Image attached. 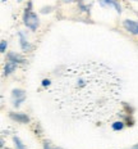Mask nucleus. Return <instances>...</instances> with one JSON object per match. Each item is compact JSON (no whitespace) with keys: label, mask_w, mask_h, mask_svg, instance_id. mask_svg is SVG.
<instances>
[{"label":"nucleus","mask_w":138,"mask_h":149,"mask_svg":"<svg viewBox=\"0 0 138 149\" xmlns=\"http://www.w3.org/2000/svg\"><path fill=\"white\" fill-rule=\"evenodd\" d=\"M123 84L100 62L73 63L64 68L51 89L58 109L73 120L109 121L119 113Z\"/></svg>","instance_id":"1"},{"label":"nucleus","mask_w":138,"mask_h":149,"mask_svg":"<svg viewBox=\"0 0 138 149\" xmlns=\"http://www.w3.org/2000/svg\"><path fill=\"white\" fill-rule=\"evenodd\" d=\"M23 22L28 29H31L32 31L37 30L38 27V18L37 15L32 12V1H28V7L26 8L23 14Z\"/></svg>","instance_id":"2"},{"label":"nucleus","mask_w":138,"mask_h":149,"mask_svg":"<svg viewBox=\"0 0 138 149\" xmlns=\"http://www.w3.org/2000/svg\"><path fill=\"white\" fill-rule=\"evenodd\" d=\"M12 97H13V99H14V107H19L21 105V103L26 99V94H24V91L23 90H19V89H15V90H13V93H12Z\"/></svg>","instance_id":"3"},{"label":"nucleus","mask_w":138,"mask_h":149,"mask_svg":"<svg viewBox=\"0 0 138 149\" xmlns=\"http://www.w3.org/2000/svg\"><path fill=\"white\" fill-rule=\"evenodd\" d=\"M123 24H124V27L127 29V31H129L130 33H133V35H138V22L127 19V21H124V23Z\"/></svg>","instance_id":"4"},{"label":"nucleus","mask_w":138,"mask_h":149,"mask_svg":"<svg viewBox=\"0 0 138 149\" xmlns=\"http://www.w3.org/2000/svg\"><path fill=\"white\" fill-rule=\"evenodd\" d=\"M10 118L14 121H18V122H21V123H27L30 121L28 116L24 113H10Z\"/></svg>","instance_id":"5"},{"label":"nucleus","mask_w":138,"mask_h":149,"mask_svg":"<svg viewBox=\"0 0 138 149\" xmlns=\"http://www.w3.org/2000/svg\"><path fill=\"white\" fill-rule=\"evenodd\" d=\"M101 5H111V7H115L118 13H120L122 12L120 5H119V3L116 1V0H101Z\"/></svg>","instance_id":"6"},{"label":"nucleus","mask_w":138,"mask_h":149,"mask_svg":"<svg viewBox=\"0 0 138 149\" xmlns=\"http://www.w3.org/2000/svg\"><path fill=\"white\" fill-rule=\"evenodd\" d=\"M8 59L9 61H12V62H14V63H23L24 59L21 55H18V54H15V53H9L8 54Z\"/></svg>","instance_id":"7"},{"label":"nucleus","mask_w":138,"mask_h":149,"mask_svg":"<svg viewBox=\"0 0 138 149\" xmlns=\"http://www.w3.org/2000/svg\"><path fill=\"white\" fill-rule=\"evenodd\" d=\"M19 37H21V46H22V49L24 52H28V50H31L32 49V46H31L28 42H27V40L24 39V35L22 32H19Z\"/></svg>","instance_id":"8"},{"label":"nucleus","mask_w":138,"mask_h":149,"mask_svg":"<svg viewBox=\"0 0 138 149\" xmlns=\"http://www.w3.org/2000/svg\"><path fill=\"white\" fill-rule=\"evenodd\" d=\"M15 68H17V63H14V62H12V61H9L8 62V63L7 64H5V74H7V76H8V74H10L12 72H13V71L15 70Z\"/></svg>","instance_id":"9"},{"label":"nucleus","mask_w":138,"mask_h":149,"mask_svg":"<svg viewBox=\"0 0 138 149\" xmlns=\"http://www.w3.org/2000/svg\"><path fill=\"white\" fill-rule=\"evenodd\" d=\"M13 140H14V143H15V147H17V149H26V147H24V145L22 144V141H21L19 139L17 138V136H14Z\"/></svg>","instance_id":"10"},{"label":"nucleus","mask_w":138,"mask_h":149,"mask_svg":"<svg viewBox=\"0 0 138 149\" xmlns=\"http://www.w3.org/2000/svg\"><path fill=\"white\" fill-rule=\"evenodd\" d=\"M123 127H124V123H123L122 121H119V122H114V123H113V130H115V131H118V130H122Z\"/></svg>","instance_id":"11"},{"label":"nucleus","mask_w":138,"mask_h":149,"mask_svg":"<svg viewBox=\"0 0 138 149\" xmlns=\"http://www.w3.org/2000/svg\"><path fill=\"white\" fill-rule=\"evenodd\" d=\"M5 49H7V41H5V40H1V45H0V50H1V53H5Z\"/></svg>","instance_id":"12"},{"label":"nucleus","mask_w":138,"mask_h":149,"mask_svg":"<svg viewBox=\"0 0 138 149\" xmlns=\"http://www.w3.org/2000/svg\"><path fill=\"white\" fill-rule=\"evenodd\" d=\"M44 149H60V148H53V147H51V144H49V143L46 141L44 144Z\"/></svg>","instance_id":"13"},{"label":"nucleus","mask_w":138,"mask_h":149,"mask_svg":"<svg viewBox=\"0 0 138 149\" xmlns=\"http://www.w3.org/2000/svg\"><path fill=\"white\" fill-rule=\"evenodd\" d=\"M50 85V80H44L42 81V86H49Z\"/></svg>","instance_id":"14"},{"label":"nucleus","mask_w":138,"mask_h":149,"mask_svg":"<svg viewBox=\"0 0 138 149\" xmlns=\"http://www.w3.org/2000/svg\"><path fill=\"white\" fill-rule=\"evenodd\" d=\"M64 3H72V1H74V0H63Z\"/></svg>","instance_id":"15"},{"label":"nucleus","mask_w":138,"mask_h":149,"mask_svg":"<svg viewBox=\"0 0 138 149\" xmlns=\"http://www.w3.org/2000/svg\"><path fill=\"white\" fill-rule=\"evenodd\" d=\"M132 149H138V144H137V145H134V147L132 148Z\"/></svg>","instance_id":"16"},{"label":"nucleus","mask_w":138,"mask_h":149,"mask_svg":"<svg viewBox=\"0 0 138 149\" xmlns=\"http://www.w3.org/2000/svg\"><path fill=\"white\" fill-rule=\"evenodd\" d=\"M1 1H7V0H1Z\"/></svg>","instance_id":"17"},{"label":"nucleus","mask_w":138,"mask_h":149,"mask_svg":"<svg viewBox=\"0 0 138 149\" xmlns=\"http://www.w3.org/2000/svg\"><path fill=\"white\" fill-rule=\"evenodd\" d=\"M17 1H22V0H17Z\"/></svg>","instance_id":"18"}]
</instances>
